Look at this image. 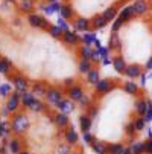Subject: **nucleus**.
<instances>
[{
  "label": "nucleus",
  "instance_id": "2f4dec72",
  "mask_svg": "<svg viewBox=\"0 0 152 154\" xmlns=\"http://www.w3.org/2000/svg\"><path fill=\"white\" fill-rule=\"evenodd\" d=\"M58 154H72V148L69 145H61L58 148Z\"/></svg>",
  "mask_w": 152,
  "mask_h": 154
},
{
  "label": "nucleus",
  "instance_id": "c85d7f7f",
  "mask_svg": "<svg viewBox=\"0 0 152 154\" xmlns=\"http://www.w3.org/2000/svg\"><path fill=\"white\" fill-rule=\"evenodd\" d=\"M32 8H34V2H32V0H26V2H21L20 3V9L23 11V12H29Z\"/></svg>",
  "mask_w": 152,
  "mask_h": 154
},
{
  "label": "nucleus",
  "instance_id": "7c9ffc66",
  "mask_svg": "<svg viewBox=\"0 0 152 154\" xmlns=\"http://www.w3.org/2000/svg\"><path fill=\"white\" fill-rule=\"evenodd\" d=\"M94 41H96V38H94V37H93L91 34H87V35H85V37L82 38V43H85L87 46H90L91 43H94Z\"/></svg>",
  "mask_w": 152,
  "mask_h": 154
},
{
  "label": "nucleus",
  "instance_id": "4c0bfd02",
  "mask_svg": "<svg viewBox=\"0 0 152 154\" xmlns=\"http://www.w3.org/2000/svg\"><path fill=\"white\" fill-rule=\"evenodd\" d=\"M8 2H14V0H8Z\"/></svg>",
  "mask_w": 152,
  "mask_h": 154
},
{
  "label": "nucleus",
  "instance_id": "6e6552de",
  "mask_svg": "<svg viewBox=\"0 0 152 154\" xmlns=\"http://www.w3.org/2000/svg\"><path fill=\"white\" fill-rule=\"evenodd\" d=\"M73 28L79 32H88L91 29V20L85 18V17H76L73 20Z\"/></svg>",
  "mask_w": 152,
  "mask_h": 154
},
{
  "label": "nucleus",
  "instance_id": "412c9836",
  "mask_svg": "<svg viewBox=\"0 0 152 154\" xmlns=\"http://www.w3.org/2000/svg\"><path fill=\"white\" fill-rule=\"evenodd\" d=\"M91 124H93V119L87 115V113L79 116V128L84 131V133H87V131L91 130Z\"/></svg>",
  "mask_w": 152,
  "mask_h": 154
},
{
  "label": "nucleus",
  "instance_id": "9b49d317",
  "mask_svg": "<svg viewBox=\"0 0 152 154\" xmlns=\"http://www.w3.org/2000/svg\"><path fill=\"white\" fill-rule=\"evenodd\" d=\"M47 89H49V85L46 82H43V81H34L31 82V92L35 95V96H46L47 93Z\"/></svg>",
  "mask_w": 152,
  "mask_h": 154
},
{
  "label": "nucleus",
  "instance_id": "58836bf2",
  "mask_svg": "<svg viewBox=\"0 0 152 154\" xmlns=\"http://www.w3.org/2000/svg\"><path fill=\"white\" fill-rule=\"evenodd\" d=\"M0 58H2V57H0Z\"/></svg>",
  "mask_w": 152,
  "mask_h": 154
},
{
  "label": "nucleus",
  "instance_id": "473e14b6",
  "mask_svg": "<svg viewBox=\"0 0 152 154\" xmlns=\"http://www.w3.org/2000/svg\"><path fill=\"white\" fill-rule=\"evenodd\" d=\"M145 152L152 154V139H148V140L145 142Z\"/></svg>",
  "mask_w": 152,
  "mask_h": 154
},
{
  "label": "nucleus",
  "instance_id": "4be33fe9",
  "mask_svg": "<svg viewBox=\"0 0 152 154\" xmlns=\"http://www.w3.org/2000/svg\"><path fill=\"white\" fill-rule=\"evenodd\" d=\"M106 25H108V20L102 14H97L91 18V28L93 29H100V28H105Z\"/></svg>",
  "mask_w": 152,
  "mask_h": 154
},
{
  "label": "nucleus",
  "instance_id": "b1692460",
  "mask_svg": "<svg viewBox=\"0 0 152 154\" xmlns=\"http://www.w3.org/2000/svg\"><path fill=\"white\" fill-rule=\"evenodd\" d=\"M93 69V63L90 61V60H84V58H81L79 60V63H78V70H79V73H87V72H90Z\"/></svg>",
  "mask_w": 152,
  "mask_h": 154
},
{
  "label": "nucleus",
  "instance_id": "f8f14e48",
  "mask_svg": "<svg viewBox=\"0 0 152 154\" xmlns=\"http://www.w3.org/2000/svg\"><path fill=\"white\" fill-rule=\"evenodd\" d=\"M78 54H79V57L84 58V60H90V61L97 60V51L91 49V46H87V45L81 46V48L78 49Z\"/></svg>",
  "mask_w": 152,
  "mask_h": 154
},
{
  "label": "nucleus",
  "instance_id": "f257e3e1",
  "mask_svg": "<svg viewBox=\"0 0 152 154\" xmlns=\"http://www.w3.org/2000/svg\"><path fill=\"white\" fill-rule=\"evenodd\" d=\"M9 125H11V131H12L14 134L21 136V134H25L26 131L29 130L31 122H29V118H28V115H26V113H23V112L17 113V112H15V113H14V116L11 118Z\"/></svg>",
  "mask_w": 152,
  "mask_h": 154
},
{
  "label": "nucleus",
  "instance_id": "c756f323",
  "mask_svg": "<svg viewBox=\"0 0 152 154\" xmlns=\"http://www.w3.org/2000/svg\"><path fill=\"white\" fill-rule=\"evenodd\" d=\"M84 139H85V142L88 143V145H93V143L96 142V137H94V134H91L90 131H87V133H84Z\"/></svg>",
  "mask_w": 152,
  "mask_h": 154
},
{
  "label": "nucleus",
  "instance_id": "bb28decb",
  "mask_svg": "<svg viewBox=\"0 0 152 154\" xmlns=\"http://www.w3.org/2000/svg\"><path fill=\"white\" fill-rule=\"evenodd\" d=\"M49 32H50V35H52V37H55V38H61L64 31H62L58 25H52V26L49 28Z\"/></svg>",
  "mask_w": 152,
  "mask_h": 154
},
{
  "label": "nucleus",
  "instance_id": "5701e85b",
  "mask_svg": "<svg viewBox=\"0 0 152 154\" xmlns=\"http://www.w3.org/2000/svg\"><path fill=\"white\" fill-rule=\"evenodd\" d=\"M102 15H103L108 21H113V20L117 18V15H119V9H117L116 6H108V8L103 9Z\"/></svg>",
  "mask_w": 152,
  "mask_h": 154
},
{
  "label": "nucleus",
  "instance_id": "e433bc0d",
  "mask_svg": "<svg viewBox=\"0 0 152 154\" xmlns=\"http://www.w3.org/2000/svg\"><path fill=\"white\" fill-rule=\"evenodd\" d=\"M49 2H50V3H55V2H56V0H49Z\"/></svg>",
  "mask_w": 152,
  "mask_h": 154
},
{
  "label": "nucleus",
  "instance_id": "a878e982",
  "mask_svg": "<svg viewBox=\"0 0 152 154\" xmlns=\"http://www.w3.org/2000/svg\"><path fill=\"white\" fill-rule=\"evenodd\" d=\"M93 151H96L97 154H108V142H103V140H96L93 145H91Z\"/></svg>",
  "mask_w": 152,
  "mask_h": 154
},
{
  "label": "nucleus",
  "instance_id": "a211bd4d",
  "mask_svg": "<svg viewBox=\"0 0 152 154\" xmlns=\"http://www.w3.org/2000/svg\"><path fill=\"white\" fill-rule=\"evenodd\" d=\"M25 148H23V140L21 139H18V137H14V139H11V142H9V146H8V151L11 152V154H18V152H21Z\"/></svg>",
  "mask_w": 152,
  "mask_h": 154
},
{
  "label": "nucleus",
  "instance_id": "cd10ccee",
  "mask_svg": "<svg viewBox=\"0 0 152 154\" xmlns=\"http://www.w3.org/2000/svg\"><path fill=\"white\" fill-rule=\"evenodd\" d=\"M12 87H11V84H2L0 85V96H9L11 93H12Z\"/></svg>",
  "mask_w": 152,
  "mask_h": 154
},
{
  "label": "nucleus",
  "instance_id": "9d476101",
  "mask_svg": "<svg viewBox=\"0 0 152 154\" xmlns=\"http://www.w3.org/2000/svg\"><path fill=\"white\" fill-rule=\"evenodd\" d=\"M67 95H69V98H70L72 101L79 102V101H81V98L85 95L84 87H82L81 84H73L72 87H69V89H67Z\"/></svg>",
  "mask_w": 152,
  "mask_h": 154
},
{
  "label": "nucleus",
  "instance_id": "aec40b11",
  "mask_svg": "<svg viewBox=\"0 0 152 154\" xmlns=\"http://www.w3.org/2000/svg\"><path fill=\"white\" fill-rule=\"evenodd\" d=\"M59 14H61V18H64V20H73V18H75V9H73L72 5H69V3L61 5Z\"/></svg>",
  "mask_w": 152,
  "mask_h": 154
},
{
  "label": "nucleus",
  "instance_id": "39448f33",
  "mask_svg": "<svg viewBox=\"0 0 152 154\" xmlns=\"http://www.w3.org/2000/svg\"><path fill=\"white\" fill-rule=\"evenodd\" d=\"M44 98H46V104H49L52 107H56L58 102L64 98V92L61 89H58V87H49Z\"/></svg>",
  "mask_w": 152,
  "mask_h": 154
},
{
  "label": "nucleus",
  "instance_id": "72a5a7b5",
  "mask_svg": "<svg viewBox=\"0 0 152 154\" xmlns=\"http://www.w3.org/2000/svg\"><path fill=\"white\" fill-rule=\"evenodd\" d=\"M64 84H66V85H67V89H69V87H72L75 82H73V79H66V81H64Z\"/></svg>",
  "mask_w": 152,
  "mask_h": 154
},
{
  "label": "nucleus",
  "instance_id": "f704fd0d",
  "mask_svg": "<svg viewBox=\"0 0 152 154\" xmlns=\"http://www.w3.org/2000/svg\"><path fill=\"white\" fill-rule=\"evenodd\" d=\"M2 134H3V125L0 124V136H2Z\"/></svg>",
  "mask_w": 152,
  "mask_h": 154
},
{
  "label": "nucleus",
  "instance_id": "f3484780",
  "mask_svg": "<svg viewBox=\"0 0 152 154\" xmlns=\"http://www.w3.org/2000/svg\"><path fill=\"white\" fill-rule=\"evenodd\" d=\"M113 67L116 72H119L120 75H123L125 69H126V61L122 55H113Z\"/></svg>",
  "mask_w": 152,
  "mask_h": 154
},
{
  "label": "nucleus",
  "instance_id": "7ed1b4c3",
  "mask_svg": "<svg viewBox=\"0 0 152 154\" xmlns=\"http://www.w3.org/2000/svg\"><path fill=\"white\" fill-rule=\"evenodd\" d=\"M9 79H11V82H12V87L17 90V92H20L21 95L23 93H26L29 89H31V82H29V79L25 76V75H21V73H18V72H15V73H12L11 76H8Z\"/></svg>",
  "mask_w": 152,
  "mask_h": 154
},
{
  "label": "nucleus",
  "instance_id": "f03ea898",
  "mask_svg": "<svg viewBox=\"0 0 152 154\" xmlns=\"http://www.w3.org/2000/svg\"><path fill=\"white\" fill-rule=\"evenodd\" d=\"M122 82V81H120ZM120 82H116L113 79H108V78H103V79H99V82L94 85V92H96V96L97 98H103L106 95L113 93L114 90H117L120 87Z\"/></svg>",
  "mask_w": 152,
  "mask_h": 154
},
{
  "label": "nucleus",
  "instance_id": "2eb2a0df",
  "mask_svg": "<svg viewBox=\"0 0 152 154\" xmlns=\"http://www.w3.org/2000/svg\"><path fill=\"white\" fill-rule=\"evenodd\" d=\"M53 121H55V125H56L59 130H66V128L70 125L69 115H67V113H62V112L56 113V115H55V118H53Z\"/></svg>",
  "mask_w": 152,
  "mask_h": 154
},
{
  "label": "nucleus",
  "instance_id": "dca6fc26",
  "mask_svg": "<svg viewBox=\"0 0 152 154\" xmlns=\"http://www.w3.org/2000/svg\"><path fill=\"white\" fill-rule=\"evenodd\" d=\"M0 73H3L6 76H11L14 73V66L8 58H0Z\"/></svg>",
  "mask_w": 152,
  "mask_h": 154
},
{
  "label": "nucleus",
  "instance_id": "c9c22d12",
  "mask_svg": "<svg viewBox=\"0 0 152 154\" xmlns=\"http://www.w3.org/2000/svg\"><path fill=\"white\" fill-rule=\"evenodd\" d=\"M18 154H29V152H28L26 149H23V151H21V152H18Z\"/></svg>",
  "mask_w": 152,
  "mask_h": 154
},
{
  "label": "nucleus",
  "instance_id": "4468645a",
  "mask_svg": "<svg viewBox=\"0 0 152 154\" xmlns=\"http://www.w3.org/2000/svg\"><path fill=\"white\" fill-rule=\"evenodd\" d=\"M56 108L59 110V112L69 115V113H72L73 110H75V101H72L70 98H69V99H67V98H62V99L58 102Z\"/></svg>",
  "mask_w": 152,
  "mask_h": 154
},
{
  "label": "nucleus",
  "instance_id": "6ab92c4d",
  "mask_svg": "<svg viewBox=\"0 0 152 154\" xmlns=\"http://www.w3.org/2000/svg\"><path fill=\"white\" fill-rule=\"evenodd\" d=\"M35 101H37V96L32 92H26V93L21 95V105L28 110H31V107L35 104Z\"/></svg>",
  "mask_w": 152,
  "mask_h": 154
},
{
  "label": "nucleus",
  "instance_id": "0eeeda50",
  "mask_svg": "<svg viewBox=\"0 0 152 154\" xmlns=\"http://www.w3.org/2000/svg\"><path fill=\"white\" fill-rule=\"evenodd\" d=\"M145 73H146V70H145L143 66H140V64H128L126 69H125V72H123V75H125L126 78H129V79L140 78V76H143Z\"/></svg>",
  "mask_w": 152,
  "mask_h": 154
},
{
  "label": "nucleus",
  "instance_id": "393cba45",
  "mask_svg": "<svg viewBox=\"0 0 152 154\" xmlns=\"http://www.w3.org/2000/svg\"><path fill=\"white\" fill-rule=\"evenodd\" d=\"M85 79H87V82H88V84H97L99 82V79H100V76H99V70L97 69H91L90 72H87L85 73Z\"/></svg>",
  "mask_w": 152,
  "mask_h": 154
},
{
  "label": "nucleus",
  "instance_id": "1a4fd4ad",
  "mask_svg": "<svg viewBox=\"0 0 152 154\" xmlns=\"http://www.w3.org/2000/svg\"><path fill=\"white\" fill-rule=\"evenodd\" d=\"M61 40L66 43L67 46H76V45H79V43H82V38L76 32H72V31H64Z\"/></svg>",
  "mask_w": 152,
  "mask_h": 154
},
{
  "label": "nucleus",
  "instance_id": "20e7f679",
  "mask_svg": "<svg viewBox=\"0 0 152 154\" xmlns=\"http://www.w3.org/2000/svg\"><path fill=\"white\" fill-rule=\"evenodd\" d=\"M28 23L31 26H34L37 29H43V31H49V28L52 26L50 21L46 17H43L40 14H32V12L28 14Z\"/></svg>",
  "mask_w": 152,
  "mask_h": 154
},
{
  "label": "nucleus",
  "instance_id": "ddd939ff",
  "mask_svg": "<svg viewBox=\"0 0 152 154\" xmlns=\"http://www.w3.org/2000/svg\"><path fill=\"white\" fill-rule=\"evenodd\" d=\"M64 139H66L67 145H75L79 140V134L76 133V130L73 125H69L66 130H64Z\"/></svg>",
  "mask_w": 152,
  "mask_h": 154
},
{
  "label": "nucleus",
  "instance_id": "423d86ee",
  "mask_svg": "<svg viewBox=\"0 0 152 154\" xmlns=\"http://www.w3.org/2000/svg\"><path fill=\"white\" fill-rule=\"evenodd\" d=\"M20 105H21V93L20 92H17V90H14L8 98H6V108L9 110V113H15L17 110L20 108Z\"/></svg>",
  "mask_w": 152,
  "mask_h": 154
}]
</instances>
